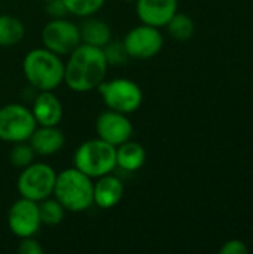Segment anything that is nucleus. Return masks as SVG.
<instances>
[{
	"mask_svg": "<svg viewBox=\"0 0 253 254\" xmlns=\"http://www.w3.org/2000/svg\"><path fill=\"white\" fill-rule=\"evenodd\" d=\"M64 63V83L73 92H89L106 79L109 64L103 48L81 43L67 55Z\"/></svg>",
	"mask_w": 253,
	"mask_h": 254,
	"instance_id": "f257e3e1",
	"label": "nucleus"
},
{
	"mask_svg": "<svg viewBox=\"0 0 253 254\" xmlns=\"http://www.w3.org/2000/svg\"><path fill=\"white\" fill-rule=\"evenodd\" d=\"M22 73L37 92L55 91L64 83V63L46 48H34L22 60Z\"/></svg>",
	"mask_w": 253,
	"mask_h": 254,
	"instance_id": "f03ea898",
	"label": "nucleus"
},
{
	"mask_svg": "<svg viewBox=\"0 0 253 254\" xmlns=\"http://www.w3.org/2000/svg\"><path fill=\"white\" fill-rule=\"evenodd\" d=\"M94 182L78 168H66L57 174L52 196L70 213H82L94 205Z\"/></svg>",
	"mask_w": 253,
	"mask_h": 254,
	"instance_id": "7ed1b4c3",
	"label": "nucleus"
},
{
	"mask_svg": "<svg viewBox=\"0 0 253 254\" xmlns=\"http://www.w3.org/2000/svg\"><path fill=\"white\" fill-rule=\"evenodd\" d=\"M73 167L92 180L110 174L116 168V147L98 137L86 140L75 150Z\"/></svg>",
	"mask_w": 253,
	"mask_h": 254,
	"instance_id": "20e7f679",
	"label": "nucleus"
},
{
	"mask_svg": "<svg viewBox=\"0 0 253 254\" xmlns=\"http://www.w3.org/2000/svg\"><path fill=\"white\" fill-rule=\"evenodd\" d=\"M97 91L107 109L124 115H131L137 112L143 103V91L131 79H104L98 85Z\"/></svg>",
	"mask_w": 253,
	"mask_h": 254,
	"instance_id": "39448f33",
	"label": "nucleus"
},
{
	"mask_svg": "<svg viewBox=\"0 0 253 254\" xmlns=\"http://www.w3.org/2000/svg\"><path fill=\"white\" fill-rule=\"evenodd\" d=\"M57 173L46 162H33L22 168L18 180L16 190L21 198L40 202L52 196Z\"/></svg>",
	"mask_w": 253,
	"mask_h": 254,
	"instance_id": "423d86ee",
	"label": "nucleus"
},
{
	"mask_svg": "<svg viewBox=\"0 0 253 254\" xmlns=\"http://www.w3.org/2000/svg\"><path fill=\"white\" fill-rule=\"evenodd\" d=\"M36 127L37 122L31 109L19 103H9L0 107V141L12 144L28 141Z\"/></svg>",
	"mask_w": 253,
	"mask_h": 254,
	"instance_id": "0eeeda50",
	"label": "nucleus"
},
{
	"mask_svg": "<svg viewBox=\"0 0 253 254\" xmlns=\"http://www.w3.org/2000/svg\"><path fill=\"white\" fill-rule=\"evenodd\" d=\"M42 43L43 48L51 52L60 57H67L82 43L79 25L67 18L49 19L42 28Z\"/></svg>",
	"mask_w": 253,
	"mask_h": 254,
	"instance_id": "6e6552de",
	"label": "nucleus"
},
{
	"mask_svg": "<svg viewBox=\"0 0 253 254\" xmlns=\"http://www.w3.org/2000/svg\"><path fill=\"white\" fill-rule=\"evenodd\" d=\"M122 45L128 58L149 60L161 52L164 46V37L160 28L140 22L125 34Z\"/></svg>",
	"mask_w": 253,
	"mask_h": 254,
	"instance_id": "1a4fd4ad",
	"label": "nucleus"
},
{
	"mask_svg": "<svg viewBox=\"0 0 253 254\" xmlns=\"http://www.w3.org/2000/svg\"><path fill=\"white\" fill-rule=\"evenodd\" d=\"M7 226L16 238L36 237L42 226L37 202L19 196L7 211Z\"/></svg>",
	"mask_w": 253,
	"mask_h": 254,
	"instance_id": "9d476101",
	"label": "nucleus"
},
{
	"mask_svg": "<svg viewBox=\"0 0 253 254\" xmlns=\"http://www.w3.org/2000/svg\"><path fill=\"white\" fill-rule=\"evenodd\" d=\"M95 132L98 138L116 147L131 138L133 124L128 119V115L107 109L98 115L95 121Z\"/></svg>",
	"mask_w": 253,
	"mask_h": 254,
	"instance_id": "9b49d317",
	"label": "nucleus"
},
{
	"mask_svg": "<svg viewBox=\"0 0 253 254\" xmlns=\"http://www.w3.org/2000/svg\"><path fill=\"white\" fill-rule=\"evenodd\" d=\"M136 13L142 24L163 28L177 12V0H136Z\"/></svg>",
	"mask_w": 253,
	"mask_h": 254,
	"instance_id": "f8f14e48",
	"label": "nucleus"
},
{
	"mask_svg": "<svg viewBox=\"0 0 253 254\" xmlns=\"http://www.w3.org/2000/svg\"><path fill=\"white\" fill-rule=\"evenodd\" d=\"M31 113L37 125L58 127L63 121L64 110H63L61 101L54 94V91H42V92H37V95L34 97Z\"/></svg>",
	"mask_w": 253,
	"mask_h": 254,
	"instance_id": "ddd939ff",
	"label": "nucleus"
},
{
	"mask_svg": "<svg viewBox=\"0 0 253 254\" xmlns=\"http://www.w3.org/2000/svg\"><path fill=\"white\" fill-rule=\"evenodd\" d=\"M124 196V183L119 177L106 174L95 179L92 188V201L101 210H110L116 207Z\"/></svg>",
	"mask_w": 253,
	"mask_h": 254,
	"instance_id": "4468645a",
	"label": "nucleus"
},
{
	"mask_svg": "<svg viewBox=\"0 0 253 254\" xmlns=\"http://www.w3.org/2000/svg\"><path fill=\"white\" fill-rule=\"evenodd\" d=\"M28 143L37 156H52L64 147L66 137L58 127L37 125L30 135Z\"/></svg>",
	"mask_w": 253,
	"mask_h": 254,
	"instance_id": "2eb2a0df",
	"label": "nucleus"
},
{
	"mask_svg": "<svg viewBox=\"0 0 253 254\" xmlns=\"http://www.w3.org/2000/svg\"><path fill=\"white\" fill-rule=\"evenodd\" d=\"M146 162L145 147L131 138L116 146V167L127 173L139 171Z\"/></svg>",
	"mask_w": 253,
	"mask_h": 254,
	"instance_id": "dca6fc26",
	"label": "nucleus"
},
{
	"mask_svg": "<svg viewBox=\"0 0 253 254\" xmlns=\"http://www.w3.org/2000/svg\"><path fill=\"white\" fill-rule=\"evenodd\" d=\"M81 31V42L85 45L104 48L112 40V30L109 24L101 19L86 16L85 21L79 25Z\"/></svg>",
	"mask_w": 253,
	"mask_h": 254,
	"instance_id": "f3484780",
	"label": "nucleus"
},
{
	"mask_svg": "<svg viewBox=\"0 0 253 254\" xmlns=\"http://www.w3.org/2000/svg\"><path fill=\"white\" fill-rule=\"evenodd\" d=\"M24 36L25 27L18 16L10 13L0 15V46H15L24 39Z\"/></svg>",
	"mask_w": 253,
	"mask_h": 254,
	"instance_id": "a211bd4d",
	"label": "nucleus"
},
{
	"mask_svg": "<svg viewBox=\"0 0 253 254\" xmlns=\"http://www.w3.org/2000/svg\"><path fill=\"white\" fill-rule=\"evenodd\" d=\"M166 27H167L170 37L177 42H188L195 33L194 19L189 15L179 12V10L173 15V18L167 22Z\"/></svg>",
	"mask_w": 253,
	"mask_h": 254,
	"instance_id": "6ab92c4d",
	"label": "nucleus"
},
{
	"mask_svg": "<svg viewBox=\"0 0 253 254\" xmlns=\"http://www.w3.org/2000/svg\"><path fill=\"white\" fill-rule=\"evenodd\" d=\"M37 205H39V214H40L42 225L57 226L64 220L66 210L55 198L49 196V198L37 202Z\"/></svg>",
	"mask_w": 253,
	"mask_h": 254,
	"instance_id": "aec40b11",
	"label": "nucleus"
},
{
	"mask_svg": "<svg viewBox=\"0 0 253 254\" xmlns=\"http://www.w3.org/2000/svg\"><path fill=\"white\" fill-rule=\"evenodd\" d=\"M69 15L86 18L95 15L106 3V0H63Z\"/></svg>",
	"mask_w": 253,
	"mask_h": 254,
	"instance_id": "412c9836",
	"label": "nucleus"
},
{
	"mask_svg": "<svg viewBox=\"0 0 253 254\" xmlns=\"http://www.w3.org/2000/svg\"><path fill=\"white\" fill-rule=\"evenodd\" d=\"M36 152L33 150V147L30 146L28 141H19V143H13V147L10 149L9 153V159L10 164L16 168H25L30 164L34 162L36 158Z\"/></svg>",
	"mask_w": 253,
	"mask_h": 254,
	"instance_id": "4be33fe9",
	"label": "nucleus"
},
{
	"mask_svg": "<svg viewBox=\"0 0 253 254\" xmlns=\"http://www.w3.org/2000/svg\"><path fill=\"white\" fill-rule=\"evenodd\" d=\"M103 52H104V57L107 60L109 67L110 65H122L128 60V55L125 52V48H124L122 42H118V40H110L103 48Z\"/></svg>",
	"mask_w": 253,
	"mask_h": 254,
	"instance_id": "5701e85b",
	"label": "nucleus"
},
{
	"mask_svg": "<svg viewBox=\"0 0 253 254\" xmlns=\"http://www.w3.org/2000/svg\"><path fill=\"white\" fill-rule=\"evenodd\" d=\"M16 252L19 254H43L45 250L34 237H27V238H19Z\"/></svg>",
	"mask_w": 253,
	"mask_h": 254,
	"instance_id": "b1692460",
	"label": "nucleus"
},
{
	"mask_svg": "<svg viewBox=\"0 0 253 254\" xmlns=\"http://www.w3.org/2000/svg\"><path fill=\"white\" fill-rule=\"evenodd\" d=\"M45 12L49 16V19H55V18H67L69 10L64 4L63 0H51L45 3Z\"/></svg>",
	"mask_w": 253,
	"mask_h": 254,
	"instance_id": "393cba45",
	"label": "nucleus"
},
{
	"mask_svg": "<svg viewBox=\"0 0 253 254\" xmlns=\"http://www.w3.org/2000/svg\"><path fill=\"white\" fill-rule=\"evenodd\" d=\"M221 254H248L249 253V247L245 241L239 240V238H233L228 240L221 249H219Z\"/></svg>",
	"mask_w": 253,
	"mask_h": 254,
	"instance_id": "a878e982",
	"label": "nucleus"
},
{
	"mask_svg": "<svg viewBox=\"0 0 253 254\" xmlns=\"http://www.w3.org/2000/svg\"><path fill=\"white\" fill-rule=\"evenodd\" d=\"M122 1H127V3H133V1H136V0H122Z\"/></svg>",
	"mask_w": 253,
	"mask_h": 254,
	"instance_id": "bb28decb",
	"label": "nucleus"
},
{
	"mask_svg": "<svg viewBox=\"0 0 253 254\" xmlns=\"http://www.w3.org/2000/svg\"><path fill=\"white\" fill-rule=\"evenodd\" d=\"M42 1H43V3H46V1H51V0H42Z\"/></svg>",
	"mask_w": 253,
	"mask_h": 254,
	"instance_id": "cd10ccee",
	"label": "nucleus"
}]
</instances>
